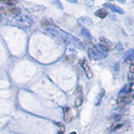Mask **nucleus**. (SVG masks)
Masks as SVG:
<instances>
[{"mask_svg":"<svg viewBox=\"0 0 134 134\" xmlns=\"http://www.w3.org/2000/svg\"><path fill=\"white\" fill-rule=\"evenodd\" d=\"M105 50L102 45L100 46H96V47L91 48L89 49V55L91 59H100L105 57Z\"/></svg>","mask_w":134,"mask_h":134,"instance_id":"nucleus-1","label":"nucleus"},{"mask_svg":"<svg viewBox=\"0 0 134 134\" xmlns=\"http://www.w3.org/2000/svg\"><path fill=\"white\" fill-rule=\"evenodd\" d=\"M129 128V124L127 121H116L111 126V131L115 132H123L127 131Z\"/></svg>","mask_w":134,"mask_h":134,"instance_id":"nucleus-2","label":"nucleus"},{"mask_svg":"<svg viewBox=\"0 0 134 134\" xmlns=\"http://www.w3.org/2000/svg\"><path fill=\"white\" fill-rule=\"evenodd\" d=\"M132 94L130 92H127L124 95H121L116 100V104L119 107H124L125 105L130 103L132 100Z\"/></svg>","mask_w":134,"mask_h":134,"instance_id":"nucleus-3","label":"nucleus"},{"mask_svg":"<svg viewBox=\"0 0 134 134\" xmlns=\"http://www.w3.org/2000/svg\"><path fill=\"white\" fill-rule=\"evenodd\" d=\"M0 13L7 15H17L20 13V9L14 6L8 7H0Z\"/></svg>","mask_w":134,"mask_h":134,"instance_id":"nucleus-4","label":"nucleus"},{"mask_svg":"<svg viewBox=\"0 0 134 134\" xmlns=\"http://www.w3.org/2000/svg\"><path fill=\"white\" fill-rule=\"evenodd\" d=\"M14 20L16 21V23H18L19 25L20 26H29L30 25V21L28 18L22 15H18L14 18Z\"/></svg>","mask_w":134,"mask_h":134,"instance_id":"nucleus-5","label":"nucleus"},{"mask_svg":"<svg viewBox=\"0 0 134 134\" xmlns=\"http://www.w3.org/2000/svg\"><path fill=\"white\" fill-rule=\"evenodd\" d=\"M75 105L77 107L81 106V103H82V100H83V91H82V88L81 86H79L77 91H75Z\"/></svg>","mask_w":134,"mask_h":134,"instance_id":"nucleus-6","label":"nucleus"},{"mask_svg":"<svg viewBox=\"0 0 134 134\" xmlns=\"http://www.w3.org/2000/svg\"><path fill=\"white\" fill-rule=\"evenodd\" d=\"M81 66H82V68L84 69V71H85V73L86 75V76L88 78H91L92 77V71L90 69V66L89 65H88V63L84 60L81 61Z\"/></svg>","mask_w":134,"mask_h":134,"instance_id":"nucleus-7","label":"nucleus"},{"mask_svg":"<svg viewBox=\"0 0 134 134\" xmlns=\"http://www.w3.org/2000/svg\"><path fill=\"white\" fill-rule=\"evenodd\" d=\"M64 118L65 121L66 122H70V121L72 120L73 118V114H72V111H71L70 108L69 107H65L64 108Z\"/></svg>","mask_w":134,"mask_h":134,"instance_id":"nucleus-8","label":"nucleus"},{"mask_svg":"<svg viewBox=\"0 0 134 134\" xmlns=\"http://www.w3.org/2000/svg\"><path fill=\"white\" fill-rule=\"evenodd\" d=\"M104 6H107L108 8H110V9L112 12L117 13V14H124V11L121 9L120 7L116 6V5H114V4H111V3H105Z\"/></svg>","mask_w":134,"mask_h":134,"instance_id":"nucleus-9","label":"nucleus"},{"mask_svg":"<svg viewBox=\"0 0 134 134\" xmlns=\"http://www.w3.org/2000/svg\"><path fill=\"white\" fill-rule=\"evenodd\" d=\"M100 45H102L104 49H106L107 50V49H111V48H112L111 42H110L107 39H103V38L100 40Z\"/></svg>","mask_w":134,"mask_h":134,"instance_id":"nucleus-10","label":"nucleus"},{"mask_svg":"<svg viewBox=\"0 0 134 134\" xmlns=\"http://www.w3.org/2000/svg\"><path fill=\"white\" fill-rule=\"evenodd\" d=\"M95 14H96V16H97L98 18L104 19V18H106L107 15V11L105 9V8H100V9H98L97 11H96Z\"/></svg>","mask_w":134,"mask_h":134,"instance_id":"nucleus-11","label":"nucleus"},{"mask_svg":"<svg viewBox=\"0 0 134 134\" xmlns=\"http://www.w3.org/2000/svg\"><path fill=\"white\" fill-rule=\"evenodd\" d=\"M0 2L7 6H14L17 3L16 0H0Z\"/></svg>","mask_w":134,"mask_h":134,"instance_id":"nucleus-12","label":"nucleus"},{"mask_svg":"<svg viewBox=\"0 0 134 134\" xmlns=\"http://www.w3.org/2000/svg\"><path fill=\"white\" fill-rule=\"evenodd\" d=\"M66 1L70 2V3H76V2H77V0H66Z\"/></svg>","mask_w":134,"mask_h":134,"instance_id":"nucleus-13","label":"nucleus"},{"mask_svg":"<svg viewBox=\"0 0 134 134\" xmlns=\"http://www.w3.org/2000/svg\"><path fill=\"white\" fill-rule=\"evenodd\" d=\"M70 134H76V132H70Z\"/></svg>","mask_w":134,"mask_h":134,"instance_id":"nucleus-14","label":"nucleus"},{"mask_svg":"<svg viewBox=\"0 0 134 134\" xmlns=\"http://www.w3.org/2000/svg\"><path fill=\"white\" fill-rule=\"evenodd\" d=\"M2 21V17H1V15H0V22Z\"/></svg>","mask_w":134,"mask_h":134,"instance_id":"nucleus-15","label":"nucleus"}]
</instances>
